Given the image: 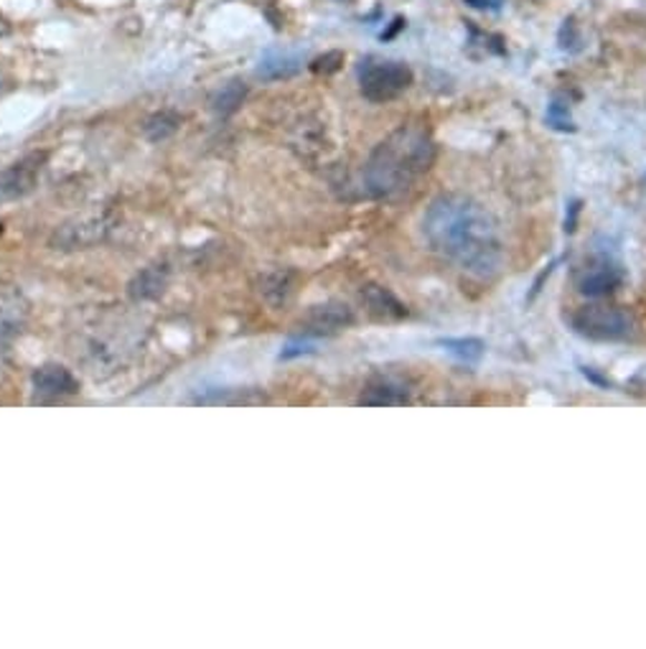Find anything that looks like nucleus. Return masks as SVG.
<instances>
[{
    "label": "nucleus",
    "instance_id": "1",
    "mask_svg": "<svg viewBox=\"0 0 646 649\" xmlns=\"http://www.w3.org/2000/svg\"><path fill=\"white\" fill-rule=\"evenodd\" d=\"M425 240L435 253L476 278H492L502 265V240L482 206L466 196H441L423 222Z\"/></svg>",
    "mask_w": 646,
    "mask_h": 649
},
{
    "label": "nucleus",
    "instance_id": "2",
    "mask_svg": "<svg viewBox=\"0 0 646 649\" xmlns=\"http://www.w3.org/2000/svg\"><path fill=\"white\" fill-rule=\"evenodd\" d=\"M435 163V141L423 125H403L374 149L364 166L372 196L390 199L407 192Z\"/></svg>",
    "mask_w": 646,
    "mask_h": 649
},
{
    "label": "nucleus",
    "instance_id": "3",
    "mask_svg": "<svg viewBox=\"0 0 646 649\" xmlns=\"http://www.w3.org/2000/svg\"><path fill=\"white\" fill-rule=\"evenodd\" d=\"M410 84H413V69L403 62L370 57L360 64V87L364 100L377 102V105L397 100L400 94L410 90Z\"/></svg>",
    "mask_w": 646,
    "mask_h": 649
},
{
    "label": "nucleus",
    "instance_id": "4",
    "mask_svg": "<svg viewBox=\"0 0 646 649\" xmlns=\"http://www.w3.org/2000/svg\"><path fill=\"white\" fill-rule=\"evenodd\" d=\"M571 324L593 342H624L634 334V318L618 306H586L571 318Z\"/></svg>",
    "mask_w": 646,
    "mask_h": 649
},
{
    "label": "nucleus",
    "instance_id": "5",
    "mask_svg": "<svg viewBox=\"0 0 646 649\" xmlns=\"http://www.w3.org/2000/svg\"><path fill=\"white\" fill-rule=\"evenodd\" d=\"M41 161V155H29V159L0 171V199H21L33 192L39 181Z\"/></svg>",
    "mask_w": 646,
    "mask_h": 649
},
{
    "label": "nucleus",
    "instance_id": "6",
    "mask_svg": "<svg viewBox=\"0 0 646 649\" xmlns=\"http://www.w3.org/2000/svg\"><path fill=\"white\" fill-rule=\"evenodd\" d=\"M352 322L354 314L346 303H326V306H316L305 316V334H336Z\"/></svg>",
    "mask_w": 646,
    "mask_h": 649
},
{
    "label": "nucleus",
    "instance_id": "7",
    "mask_svg": "<svg viewBox=\"0 0 646 649\" xmlns=\"http://www.w3.org/2000/svg\"><path fill=\"white\" fill-rule=\"evenodd\" d=\"M622 271H618L616 265L606 263V260H600V263H591L583 267V273L578 275V288L581 293H586V296H606V293L616 291V285L622 283Z\"/></svg>",
    "mask_w": 646,
    "mask_h": 649
},
{
    "label": "nucleus",
    "instance_id": "8",
    "mask_svg": "<svg viewBox=\"0 0 646 649\" xmlns=\"http://www.w3.org/2000/svg\"><path fill=\"white\" fill-rule=\"evenodd\" d=\"M33 387L41 397H64V395H74L80 385L72 372L61 365H47L41 367L37 375H33Z\"/></svg>",
    "mask_w": 646,
    "mask_h": 649
},
{
    "label": "nucleus",
    "instance_id": "9",
    "mask_svg": "<svg viewBox=\"0 0 646 649\" xmlns=\"http://www.w3.org/2000/svg\"><path fill=\"white\" fill-rule=\"evenodd\" d=\"M362 301L366 303V308H370V314L377 316V318H400V316H405L403 303L392 296L390 291L380 288V285H366L364 293H362Z\"/></svg>",
    "mask_w": 646,
    "mask_h": 649
},
{
    "label": "nucleus",
    "instance_id": "10",
    "mask_svg": "<svg viewBox=\"0 0 646 649\" xmlns=\"http://www.w3.org/2000/svg\"><path fill=\"white\" fill-rule=\"evenodd\" d=\"M244 98H248V84H244L242 80H232L214 92L212 110L216 112V115L226 118V115H232V112L240 110Z\"/></svg>",
    "mask_w": 646,
    "mask_h": 649
},
{
    "label": "nucleus",
    "instance_id": "11",
    "mask_svg": "<svg viewBox=\"0 0 646 649\" xmlns=\"http://www.w3.org/2000/svg\"><path fill=\"white\" fill-rule=\"evenodd\" d=\"M364 405H403L407 403V393L403 385H395L392 379H377V383L370 385L362 395Z\"/></svg>",
    "mask_w": 646,
    "mask_h": 649
},
{
    "label": "nucleus",
    "instance_id": "12",
    "mask_svg": "<svg viewBox=\"0 0 646 649\" xmlns=\"http://www.w3.org/2000/svg\"><path fill=\"white\" fill-rule=\"evenodd\" d=\"M301 69V59H295L291 54H281V57H270L265 62H260L258 67V77H263L268 82H277V80H291V77L299 74Z\"/></svg>",
    "mask_w": 646,
    "mask_h": 649
},
{
    "label": "nucleus",
    "instance_id": "13",
    "mask_svg": "<svg viewBox=\"0 0 646 649\" xmlns=\"http://www.w3.org/2000/svg\"><path fill=\"white\" fill-rule=\"evenodd\" d=\"M163 288H165V271H161V267H148V271H143L133 283H130V296L138 301L155 298V296H161Z\"/></svg>",
    "mask_w": 646,
    "mask_h": 649
},
{
    "label": "nucleus",
    "instance_id": "14",
    "mask_svg": "<svg viewBox=\"0 0 646 649\" xmlns=\"http://www.w3.org/2000/svg\"><path fill=\"white\" fill-rule=\"evenodd\" d=\"M438 344L458 362H466V365H476L484 357V342L471 339V336H466V339H441Z\"/></svg>",
    "mask_w": 646,
    "mask_h": 649
},
{
    "label": "nucleus",
    "instance_id": "15",
    "mask_svg": "<svg viewBox=\"0 0 646 649\" xmlns=\"http://www.w3.org/2000/svg\"><path fill=\"white\" fill-rule=\"evenodd\" d=\"M176 128H179L176 115H171V112H159V115H153L145 123V135H148V141L159 143V141H165V138L176 133Z\"/></svg>",
    "mask_w": 646,
    "mask_h": 649
},
{
    "label": "nucleus",
    "instance_id": "16",
    "mask_svg": "<svg viewBox=\"0 0 646 649\" xmlns=\"http://www.w3.org/2000/svg\"><path fill=\"white\" fill-rule=\"evenodd\" d=\"M344 64V54L342 51H329V54H323V57H319L316 62L311 64V69L316 74H334L339 67Z\"/></svg>",
    "mask_w": 646,
    "mask_h": 649
},
{
    "label": "nucleus",
    "instance_id": "17",
    "mask_svg": "<svg viewBox=\"0 0 646 649\" xmlns=\"http://www.w3.org/2000/svg\"><path fill=\"white\" fill-rule=\"evenodd\" d=\"M6 29H8V26H6V21H3V19H0V33H6Z\"/></svg>",
    "mask_w": 646,
    "mask_h": 649
}]
</instances>
